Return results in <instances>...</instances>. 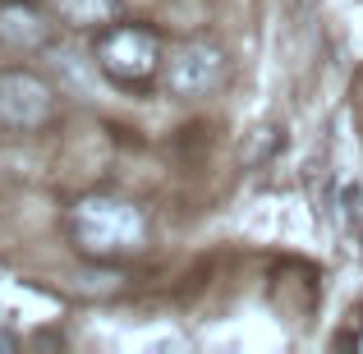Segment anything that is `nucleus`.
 Listing matches in <instances>:
<instances>
[{
  "label": "nucleus",
  "mask_w": 363,
  "mask_h": 354,
  "mask_svg": "<svg viewBox=\"0 0 363 354\" xmlns=\"http://www.w3.org/2000/svg\"><path fill=\"white\" fill-rule=\"evenodd\" d=\"M69 231H74V244H79L88 258H120V253L143 248L147 221H143V212L133 203H124V198L92 194V198H83V203L74 207Z\"/></svg>",
  "instance_id": "nucleus-1"
},
{
  "label": "nucleus",
  "mask_w": 363,
  "mask_h": 354,
  "mask_svg": "<svg viewBox=\"0 0 363 354\" xmlns=\"http://www.w3.org/2000/svg\"><path fill=\"white\" fill-rule=\"evenodd\" d=\"M97 70L120 88H147L161 70V42L157 33L138 23H120L97 37Z\"/></svg>",
  "instance_id": "nucleus-2"
},
{
  "label": "nucleus",
  "mask_w": 363,
  "mask_h": 354,
  "mask_svg": "<svg viewBox=\"0 0 363 354\" xmlns=\"http://www.w3.org/2000/svg\"><path fill=\"white\" fill-rule=\"evenodd\" d=\"M225 79V51L216 42H184L175 55L166 60V88L170 97H207L216 92Z\"/></svg>",
  "instance_id": "nucleus-3"
},
{
  "label": "nucleus",
  "mask_w": 363,
  "mask_h": 354,
  "mask_svg": "<svg viewBox=\"0 0 363 354\" xmlns=\"http://www.w3.org/2000/svg\"><path fill=\"white\" fill-rule=\"evenodd\" d=\"M55 111L51 83L28 70H0V124L5 129H37Z\"/></svg>",
  "instance_id": "nucleus-4"
},
{
  "label": "nucleus",
  "mask_w": 363,
  "mask_h": 354,
  "mask_svg": "<svg viewBox=\"0 0 363 354\" xmlns=\"http://www.w3.org/2000/svg\"><path fill=\"white\" fill-rule=\"evenodd\" d=\"M0 42L5 46H42L46 42V18L33 5H5L0 9Z\"/></svg>",
  "instance_id": "nucleus-5"
},
{
  "label": "nucleus",
  "mask_w": 363,
  "mask_h": 354,
  "mask_svg": "<svg viewBox=\"0 0 363 354\" xmlns=\"http://www.w3.org/2000/svg\"><path fill=\"white\" fill-rule=\"evenodd\" d=\"M55 5H60V14L69 23H101V18L116 14L120 0H55Z\"/></svg>",
  "instance_id": "nucleus-6"
}]
</instances>
